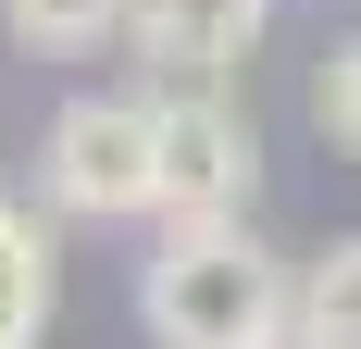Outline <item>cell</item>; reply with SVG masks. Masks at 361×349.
I'll list each match as a JSON object with an SVG mask.
<instances>
[{"label":"cell","instance_id":"cell-2","mask_svg":"<svg viewBox=\"0 0 361 349\" xmlns=\"http://www.w3.org/2000/svg\"><path fill=\"white\" fill-rule=\"evenodd\" d=\"M262 125L237 88H149V225H250Z\"/></svg>","mask_w":361,"mask_h":349},{"label":"cell","instance_id":"cell-6","mask_svg":"<svg viewBox=\"0 0 361 349\" xmlns=\"http://www.w3.org/2000/svg\"><path fill=\"white\" fill-rule=\"evenodd\" d=\"M0 25H13V50H37V63H87V50L125 37V0H0Z\"/></svg>","mask_w":361,"mask_h":349},{"label":"cell","instance_id":"cell-5","mask_svg":"<svg viewBox=\"0 0 361 349\" xmlns=\"http://www.w3.org/2000/svg\"><path fill=\"white\" fill-rule=\"evenodd\" d=\"M50 300H63V249H50V225L0 187V349L50 337Z\"/></svg>","mask_w":361,"mask_h":349},{"label":"cell","instance_id":"cell-3","mask_svg":"<svg viewBox=\"0 0 361 349\" xmlns=\"http://www.w3.org/2000/svg\"><path fill=\"white\" fill-rule=\"evenodd\" d=\"M37 200L63 225H137L149 212V88H75L37 138Z\"/></svg>","mask_w":361,"mask_h":349},{"label":"cell","instance_id":"cell-1","mask_svg":"<svg viewBox=\"0 0 361 349\" xmlns=\"http://www.w3.org/2000/svg\"><path fill=\"white\" fill-rule=\"evenodd\" d=\"M299 300V262L250 237V225H162L137 262V337L149 349H262Z\"/></svg>","mask_w":361,"mask_h":349},{"label":"cell","instance_id":"cell-9","mask_svg":"<svg viewBox=\"0 0 361 349\" xmlns=\"http://www.w3.org/2000/svg\"><path fill=\"white\" fill-rule=\"evenodd\" d=\"M262 349H324V337H312V324H299V312H287V324H274V337H262Z\"/></svg>","mask_w":361,"mask_h":349},{"label":"cell","instance_id":"cell-8","mask_svg":"<svg viewBox=\"0 0 361 349\" xmlns=\"http://www.w3.org/2000/svg\"><path fill=\"white\" fill-rule=\"evenodd\" d=\"M312 138L336 162H361V25L324 37V63H312Z\"/></svg>","mask_w":361,"mask_h":349},{"label":"cell","instance_id":"cell-4","mask_svg":"<svg viewBox=\"0 0 361 349\" xmlns=\"http://www.w3.org/2000/svg\"><path fill=\"white\" fill-rule=\"evenodd\" d=\"M287 0H125V50L149 63V88H237Z\"/></svg>","mask_w":361,"mask_h":349},{"label":"cell","instance_id":"cell-7","mask_svg":"<svg viewBox=\"0 0 361 349\" xmlns=\"http://www.w3.org/2000/svg\"><path fill=\"white\" fill-rule=\"evenodd\" d=\"M299 324L324 349H361V237H324L312 262H299V300H287Z\"/></svg>","mask_w":361,"mask_h":349}]
</instances>
